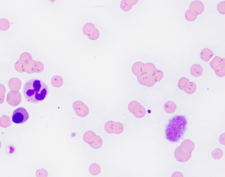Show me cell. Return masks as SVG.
I'll return each mask as SVG.
<instances>
[{"mask_svg": "<svg viewBox=\"0 0 225 177\" xmlns=\"http://www.w3.org/2000/svg\"><path fill=\"white\" fill-rule=\"evenodd\" d=\"M23 92L25 98L29 102L38 103L46 98L48 94V88L44 82L34 78L25 84Z\"/></svg>", "mask_w": 225, "mask_h": 177, "instance_id": "obj_1", "label": "cell"}, {"mask_svg": "<svg viewBox=\"0 0 225 177\" xmlns=\"http://www.w3.org/2000/svg\"><path fill=\"white\" fill-rule=\"evenodd\" d=\"M187 121L184 115H176L169 120L165 129L166 138L172 142H178L187 129Z\"/></svg>", "mask_w": 225, "mask_h": 177, "instance_id": "obj_2", "label": "cell"}, {"mask_svg": "<svg viewBox=\"0 0 225 177\" xmlns=\"http://www.w3.org/2000/svg\"><path fill=\"white\" fill-rule=\"evenodd\" d=\"M194 147V144L191 140H185L181 144L180 146L175 150L174 155L175 159L180 162L188 161L191 158V153Z\"/></svg>", "mask_w": 225, "mask_h": 177, "instance_id": "obj_3", "label": "cell"}, {"mask_svg": "<svg viewBox=\"0 0 225 177\" xmlns=\"http://www.w3.org/2000/svg\"><path fill=\"white\" fill-rule=\"evenodd\" d=\"M83 139L86 143L89 144L92 148L97 149L100 148L103 141L99 136L96 135L93 132L88 131L84 135Z\"/></svg>", "mask_w": 225, "mask_h": 177, "instance_id": "obj_4", "label": "cell"}, {"mask_svg": "<svg viewBox=\"0 0 225 177\" xmlns=\"http://www.w3.org/2000/svg\"><path fill=\"white\" fill-rule=\"evenodd\" d=\"M210 66L216 72L217 76L223 77L225 75V60L220 57H216L210 63Z\"/></svg>", "mask_w": 225, "mask_h": 177, "instance_id": "obj_5", "label": "cell"}, {"mask_svg": "<svg viewBox=\"0 0 225 177\" xmlns=\"http://www.w3.org/2000/svg\"><path fill=\"white\" fill-rule=\"evenodd\" d=\"M29 117L28 113L26 109L20 107L14 111L12 115V121L16 124H22L28 119Z\"/></svg>", "mask_w": 225, "mask_h": 177, "instance_id": "obj_6", "label": "cell"}, {"mask_svg": "<svg viewBox=\"0 0 225 177\" xmlns=\"http://www.w3.org/2000/svg\"><path fill=\"white\" fill-rule=\"evenodd\" d=\"M128 108L130 112L135 117L138 118L144 117L146 115V111L145 109L136 101L130 102Z\"/></svg>", "mask_w": 225, "mask_h": 177, "instance_id": "obj_7", "label": "cell"}, {"mask_svg": "<svg viewBox=\"0 0 225 177\" xmlns=\"http://www.w3.org/2000/svg\"><path fill=\"white\" fill-rule=\"evenodd\" d=\"M105 129L109 134H120L123 131L124 126L121 123L110 121L105 124Z\"/></svg>", "mask_w": 225, "mask_h": 177, "instance_id": "obj_8", "label": "cell"}, {"mask_svg": "<svg viewBox=\"0 0 225 177\" xmlns=\"http://www.w3.org/2000/svg\"><path fill=\"white\" fill-rule=\"evenodd\" d=\"M73 108L77 115L80 117H85L89 114V108L81 101H77L74 102Z\"/></svg>", "mask_w": 225, "mask_h": 177, "instance_id": "obj_9", "label": "cell"}, {"mask_svg": "<svg viewBox=\"0 0 225 177\" xmlns=\"http://www.w3.org/2000/svg\"><path fill=\"white\" fill-rule=\"evenodd\" d=\"M137 80L141 85L148 87H151L156 83L153 77V75L144 73H142L141 75L137 76Z\"/></svg>", "mask_w": 225, "mask_h": 177, "instance_id": "obj_10", "label": "cell"}, {"mask_svg": "<svg viewBox=\"0 0 225 177\" xmlns=\"http://www.w3.org/2000/svg\"><path fill=\"white\" fill-rule=\"evenodd\" d=\"M204 5L201 1H193L189 5V10L197 15L202 13L204 11Z\"/></svg>", "mask_w": 225, "mask_h": 177, "instance_id": "obj_11", "label": "cell"}, {"mask_svg": "<svg viewBox=\"0 0 225 177\" xmlns=\"http://www.w3.org/2000/svg\"><path fill=\"white\" fill-rule=\"evenodd\" d=\"M214 56V53L208 48L202 49L200 53V57L201 59L205 62H208Z\"/></svg>", "mask_w": 225, "mask_h": 177, "instance_id": "obj_12", "label": "cell"}, {"mask_svg": "<svg viewBox=\"0 0 225 177\" xmlns=\"http://www.w3.org/2000/svg\"><path fill=\"white\" fill-rule=\"evenodd\" d=\"M156 69L154 65L150 63H147L143 65L142 68V73L153 75L154 72Z\"/></svg>", "mask_w": 225, "mask_h": 177, "instance_id": "obj_13", "label": "cell"}, {"mask_svg": "<svg viewBox=\"0 0 225 177\" xmlns=\"http://www.w3.org/2000/svg\"><path fill=\"white\" fill-rule=\"evenodd\" d=\"M190 73L195 77H198L202 75L203 69L199 64L193 65L190 68Z\"/></svg>", "mask_w": 225, "mask_h": 177, "instance_id": "obj_14", "label": "cell"}, {"mask_svg": "<svg viewBox=\"0 0 225 177\" xmlns=\"http://www.w3.org/2000/svg\"><path fill=\"white\" fill-rule=\"evenodd\" d=\"M164 110L165 112L168 113H173L175 112L176 109V105L174 102L172 101L167 102L164 104Z\"/></svg>", "mask_w": 225, "mask_h": 177, "instance_id": "obj_15", "label": "cell"}, {"mask_svg": "<svg viewBox=\"0 0 225 177\" xmlns=\"http://www.w3.org/2000/svg\"><path fill=\"white\" fill-rule=\"evenodd\" d=\"M144 63L140 62L135 63L132 67V72L135 75L138 76L142 74V68Z\"/></svg>", "mask_w": 225, "mask_h": 177, "instance_id": "obj_16", "label": "cell"}, {"mask_svg": "<svg viewBox=\"0 0 225 177\" xmlns=\"http://www.w3.org/2000/svg\"><path fill=\"white\" fill-rule=\"evenodd\" d=\"M190 81L189 79L183 77L179 79L178 83V86L180 89L185 91L187 89V86L189 85Z\"/></svg>", "mask_w": 225, "mask_h": 177, "instance_id": "obj_17", "label": "cell"}, {"mask_svg": "<svg viewBox=\"0 0 225 177\" xmlns=\"http://www.w3.org/2000/svg\"><path fill=\"white\" fill-rule=\"evenodd\" d=\"M89 171L93 175H96L100 173L101 168L100 166L95 163H94L90 165L89 168Z\"/></svg>", "mask_w": 225, "mask_h": 177, "instance_id": "obj_18", "label": "cell"}, {"mask_svg": "<svg viewBox=\"0 0 225 177\" xmlns=\"http://www.w3.org/2000/svg\"><path fill=\"white\" fill-rule=\"evenodd\" d=\"M163 72L156 69L154 72L153 77L156 83L160 81L163 77Z\"/></svg>", "mask_w": 225, "mask_h": 177, "instance_id": "obj_19", "label": "cell"}, {"mask_svg": "<svg viewBox=\"0 0 225 177\" xmlns=\"http://www.w3.org/2000/svg\"><path fill=\"white\" fill-rule=\"evenodd\" d=\"M185 17L188 21H193L196 19L197 15L189 9L185 13Z\"/></svg>", "mask_w": 225, "mask_h": 177, "instance_id": "obj_20", "label": "cell"}, {"mask_svg": "<svg viewBox=\"0 0 225 177\" xmlns=\"http://www.w3.org/2000/svg\"><path fill=\"white\" fill-rule=\"evenodd\" d=\"M196 84L193 82H190L189 85L187 86V89H186L185 91L187 94H191L194 93L196 90Z\"/></svg>", "mask_w": 225, "mask_h": 177, "instance_id": "obj_21", "label": "cell"}, {"mask_svg": "<svg viewBox=\"0 0 225 177\" xmlns=\"http://www.w3.org/2000/svg\"><path fill=\"white\" fill-rule=\"evenodd\" d=\"M212 154L213 158L216 159H219L223 157V152L220 149H217L213 151Z\"/></svg>", "mask_w": 225, "mask_h": 177, "instance_id": "obj_22", "label": "cell"}, {"mask_svg": "<svg viewBox=\"0 0 225 177\" xmlns=\"http://www.w3.org/2000/svg\"><path fill=\"white\" fill-rule=\"evenodd\" d=\"M48 172L45 169H41L37 171L36 175L37 177H47Z\"/></svg>", "mask_w": 225, "mask_h": 177, "instance_id": "obj_23", "label": "cell"}, {"mask_svg": "<svg viewBox=\"0 0 225 177\" xmlns=\"http://www.w3.org/2000/svg\"><path fill=\"white\" fill-rule=\"evenodd\" d=\"M218 12L222 14H225V3L224 2H221L218 4L217 7Z\"/></svg>", "mask_w": 225, "mask_h": 177, "instance_id": "obj_24", "label": "cell"}, {"mask_svg": "<svg viewBox=\"0 0 225 177\" xmlns=\"http://www.w3.org/2000/svg\"><path fill=\"white\" fill-rule=\"evenodd\" d=\"M225 134L223 133V134L221 135L220 137L219 138V142L222 144L225 145Z\"/></svg>", "mask_w": 225, "mask_h": 177, "instance_id": "obj_25", "label": "cell"}, {"mask_svg": "<svg viewBox=\"0 0 225 177\" xmlns=\"http://www.w3.org/2000/svg\"><path fill=\"white\" fill-rule=\"evenodd\" d=\"M171 177H183V176L181 173L176 172L174 173Z\"/></svg>", "mask_w": 225, "mask_h": 177, "instance_id": "obj_26", "label": "cell"}]
</instances>
